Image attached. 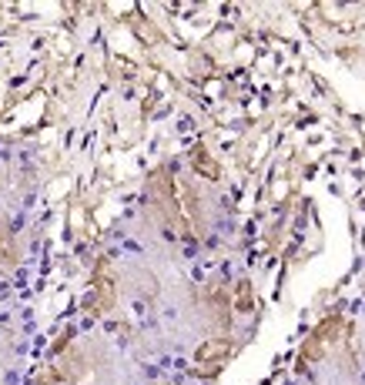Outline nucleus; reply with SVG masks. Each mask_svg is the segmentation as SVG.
<instances>
[{
	"label": "nucleus",
	"instance_id": "423d86ee",
	"mask_svg": "<svg viewBox=\"0 0 365 385\" xmlns=\"http://www.w3.org/2000/svg\"><path fill=\"white\" fill-rule=\"evenodd\" d=\"M191 168H194L201 178H208V181H218V178H221V164H218L205 148H194V155H191Z\"/></svg>",
	"mask_w": 365,
	"mask_h": 385
},
{
	"label": "nucleus",
	"instance_id": "0eeeda50",
	"mask_svg": "<svg viewBox=\"0 0 365 385\" xmlns=\"http://www.w3.org/2000/svg\"><path fill=\"white\" fill-rule=\"evenodd\" d=\"M181 208L188 211V218H191V228L194 231H201L205 228V215H201V201H198V194L191 191V185H181Z\"/></svg>",
	"mask_w": 365,
	"mask_h": 385
},
{
	"label": "nucleus",
	"instance_id": "f257e3e1",
	"mask_svg": "<svg viewBox=\"0 0 365 385\" xmlns=\"http://www.w3.org/2000/svg\"><path fill=\"white\" fill-rule=\"evenodd\" d=\"M148 194H151L154 208L161 211V218L171 228H178L184 238H191L188 222H184V215H181V204H178V198H175V178H171L168 168H158L151 178H148Z\"/></svg>",
	"mask_w": 365,
	"mask_h": 385
},
{
	"label": "nucleus",
	"instance_id": "1a4fd4ad",
	"mask_svg": "<svg viewBox=\"0 0 365 385\" xmlns=\"http://www.w3.org/2000/svg\"><path fill=\"white\" fill-rule=\"evenodd\" d=\"M14 261H17V248L10 241V231L0 222V265H14Z\"/></svg>",
	"mask_w": 365,
	"mask_h": 385
},
{
	"label": "nucleus",
	"instance_id": "6e6552de",
	"mask_svg": "<svg viewBox=\"0 0 365 385\" xmlns=\"http://www.w3.org/2000/svg\"><path fill=\"white\" fill-rule=\"evenodd\" d=\"M235 308L238 312H255V291H251V282L242 278L238 285H235Z\"/></svg>",
	"mask_w": 365,
	"mask_h": 385
},
{
	"label": "nucleus",
	"instance_id": "7ed1b4c3",
	"mask_svg": "<svg viewBox=\"0 0 365 385\" xmlns=\"http://www.w3.org/2000/svg\"><path fill=\"white\" fill-rule=\"evenodd\" d=\"M342 328V319L338 315H332V319H325L312 335H308V342L302 345V362H318L322 355H325V349H329V342H335L338 332Z\"/></svg>",
	"mask_w": 365,
	"mask_h": 385
},
{
	"label": "nucleus",
	"instance_id": "20e7f679",
	"mask_svg": "<svg viewBox=\"0 0 365 385\" xmlns=\"http://www.w3.org/2000/svg\"><path fill=\"white\" fill-rule=\"evenodd\" d=\"M94 291H97V295L91 298V312H94V315H104V312H111V308H114V278L104 271V265L97 268Z\"/></svg>",
	"mask_w": 365,
	"mask_h": 385
},
{
	"label": "nucleus",
	"instance_id": "39448f33",
	"mask_svg": "<svg viewBox=\"0 0 365 385\" xmlns=\"http://www.w3.org/2000/svg\"><path fill=\"white\" fill-rule=\"evenodd\" d=\"M58 375L67 379V382L84 379V375H88V358H84V352H81V349H71V352L58 362Z\"/></svg>",
	"mask_w": 365,
	"mask_h": 385
},
{
	"label": "nucleus",
	"instance_id": "f03ea898",
	"mask_svg": "<svg viewBox=\"0 0 365 385\" xmlns=\"http://www.w3.org/2000/svg\"><path fill=\"white\" fill-rule=\"evenodd\" d=\"M231 352H235V345H231V338H208V342H201L198 345V352H194V372L201 375V379H212V375H218L221 372V365L231 358Z\"/></svg>",
	"mask_w": 365,
	"mask_h": 385
}]
</instances>
